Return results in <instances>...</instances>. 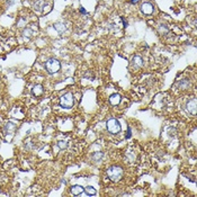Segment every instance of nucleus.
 Masks as SVG:
<instances>
[{"instance_id":"423d86ee","label":"nucleus","mask_w":197,"mask_h":197,"mask_svg":"<svg viewBox=\"0 0 197 197\" xmlns=\"http://www.w3.org/2000/svg\"><path fill=\"white\" fill-rule=\"evenodd\" d=\"M186 109L188 113L195 115L196 114V100L193 99V100H189L187 104H186Z\"/></svg>"},{"instance_id":"4be33fe9","label":"nucleus","mask_w":197,"mask_h":197,"mask_svg":"<svg viewBox=\"0 0 197 197\" xmlns=\"http://www.w3.org/2000/svg\"><path fill=\"white\" fill-rule=\"evenodd\" d=\"M138 1H139V0H131L132 3H135V2H138Z\"/></svg>"},{"instance_id":"f3484780","label":"nucleus","mask_w":197,"mask_h":197,"mask_svg":"<svg viewBox=\"0 0 197 197\" xmlns=\"http://www.w3.org/2000/svg\"><path fill=\"white\" fill-rule=\"evenodd\" d=\"M102 158H103V153L102 152H95L92 154V160L93 161H99Z\"/></svg>"},{"instance_id":"20e7f679","label":"nucleus","mask_w":197,"mask_h":197,"mask_svg":"<svg viewBox=\"0 0 197 197\" xmlns=\"http://www.w3.org/2000/svg\"><path fill=\"white\" fill-rule=\"evenodd\" d=\"M106 127H107L108 132H110V133H113V134L118 133V132L121 131V124H120V122H118L117 120H115V118H112V120L107 121Z\"/></svg>"},{"instance_id":"4468645a","label":"nucleus","mask_w":197,"mask_h":197,"mask_svg":"<svg viewBox=\"0 0 197 197\" xmlns=\"http://www.w3.org/2000/svg\"><path fill=\"white\" fill-rule=\"evenodd\" d=\"M33 33H34V31H33L31 27H26V28L24 29V32H23V35L25 36L26 38H31V37L33 36Z\"/></svg>"},{"instance_id":"6ab92c4d","label":"nucleus","mask_w":197,"mask_h":197,"mask_svg":"<svg viewBox=\"0 0 197 197\" xmlns=\"http://www.w3.org/2000/svg\"><path fill=\"white\" fill-rule=\"evenodd\" d=\"M57 145H59L60 149H65V148H67V142H65V141H60V142L57 143Z\"/></svg>"},{"instance_id":"f03ea898","label":"nucleus","mask_w":197,"mask_h":197,"mask_svg":"<svg viewBox=\"0 0 197 197\" xmlns=\"http://www.w3.org/2000/svg\"><path fill=\"white\" fill-rule=\"evenodd\" d=\"M60 68H61V64H60V62H59L57 60H55V59H50V60H47V61L45 62V69L47 70L49 73H51V74L57 72L60 70Z\"/></svg>"},{"instance_id":"ddd939ff","label":"nucleus","mask_w":197,"mask_h":197,"mask_svg":"<svg viewBox=\"0 0 197 197\" xmlns=\"http://www.w3.org/2000/svg\"><path fill=\"white\" fill-rule=\"evenodd\" d=\"M189 86H190V82H189V80H186V79L178 82V87H179L180 89H187Z\"/></svg>"},{"instance_id":"2eb2a0df","label":"nucleus","mask_w":197,"mask_h":197,"mask_svg":"<svg viewBox=\"0 0 197 197\" xmlns=\"http://www.w3.org/2000/svg\"><path fill=\"white\" fill-rule=\"evenodd\" d=\"M85 192H86V194L88 195V196H95L96 195V189L93 188V187H91V186H88L86 189H85Z\"/></svg>"},{"instance_id":"9d476101","label":"nucleus","mask_w":197,"mask_h":197,"mask_svg":"<svg viewBox=\"0 0 197 197\" xmlns=\"http://www.w3.org/2000/svg\"><path fill=\"white\" fill-rule=\"evenodd\" d=\"M120 102H121V96H120L118 93H114V95H112V96L109 97V103H110L112 105H114V106L118 105Z\"/></svg>"},{"instance_id":"7ed1b4c3","label":"nucleus","mask_w":197,"mask_h":197,"mask_svg":"<svg viewBox=\"0 0 197 197\" xmlns=\"http://www.w3.org/2000/svg\"><path fill=\"white\" fill-rule=\"evenodd\" d=\"M60 105L63 108H71L74 105V98L71 92H67L60 99Z\"/></svg>"},{"instance_id":"f8f14e48","label":"nucleus","mask_w":197,"mask_h":197,"mask_svg":"<svg viewBox=\"0 0 197 197\" xmlns=\"http://www.w3.org/2000/svg\"><path fill=\"white\" fill-rule=\"evenodd\" d=\"M54 28H55V31L59 32V33H62V32H64V31L67 29V28H65V25L62 24V23H55V24H54Z\"/></svg>"},{"instance_id":"0eeeda50","label":"nucleus","mask_w":197,"mask_h":197,"mask_svg":"<svg viewBox=\"0 0 197 197\" xmlns=\"http://www.w3.org/2000/svg\"><path fill=\"white\" fill-rule=\"evenodd\" d=\"M132 65H133L135 69L141 68V67L143 65V60H142V57H141L140 55H135V56L133 57V60H132Z\"/></svg>"},{"instance_id":"aec40b11","label":"nucleus","mask_w":197,"mask_h":197,"mask_svg":"<svg viewBox=\"0 0 197 197\" xmlns=\"http://www.w3.org/2000/svg\"><path fill=\"white\" fill-rule=\"evenodd\" d=\"M131 135H132V132H131V128L128 127V128H127V135H126V138L128 139V138H131Z\"/></svg>"},{"instance_id":"1a4fd4ad","label":"nucleus","mask_w":197,"mask_h":197,"mask_svg":"<svg viewBox=\"0 0 197 197\" xmlns=\"http://www.w3.org/2000/svg\"><path fill=\"white\" fill-rule=\"evenodd\" d=\"M44 6H45L44 0H35L33 3V8L35 11H42V9H44Z\"/></svg>"},{"instance_id":"412c9836","label":"nucleus","mask_w":197,"mask_h":197,"mask_svg":"<svg viewBox=\"0 0 197 197\" xmlns=\"http://www.w3.org/2000/svg\"><path fill=\"white\" fill-rule=\"evenodd\" d=\"M80 11H81V13H82L83 15H86V14H87V11H86V10H85L83 8H80Z\"/></svg>"},{"instance_id":"f257e3e1","label":"nucleus","mask_w":197,"mask_h":197,"mask_svg":"<svg viewBox=\"0 0 197 197\" xmlns=\"http://www.w3.org/2000/svg\"><path fill=\"white\" fill-rule=\"evenodd\" d=\"M107 176L112 181H118L123 176V169L117 166H113L107 169Z\"/></svg>"},{"instance_id":"9b49d317","label":"nucleus","mask_w":197,"mask_h":197,"mask_svg":"<svg viewBox=\"0 0 197 197\" xmlns=\"http://www.w3.org/2000/svg\"><path fill=\"white\" fill-rule=\"evenodd\" d=\"M32 92H33V95L36 96V97H37V96H41V95L43 93V87H42L41 85H36V86L33 87Z\"/></svg>"},{"instance_id":"a211bd4d","label":"nucleus","mask_w":197,"mask_h":197,"mask_svg":"<svg viewBox=\"0 0 197 197\" xmlns=\"http://www.w3.org/2000/svg\"><path fill=\"white\" fill-rule=\"evenodd\" d=\"M158 29H159V33H160L161 35H164V34L168 33V28H167L164 25H160V26L158 27Z\"/></svg>"},{"instance_id":"dca6fc26","label":"nucleus","mask_w":197,"mask_h":197,"mask_svg":"<svg viewBox=\"0 0 197 197\" xmlns=\"http://www.w3.org/2000/svg\"><path fill=\"white\" fill-rule=\"evenodd\" d=\"M15 130H16V126H15V124H13V123H8V124L6 125V131H7V133H13Z\"/></svg>"},{"instance_id":"6e6552de","label":"nucleus","mask_w":197,"mask_h":197,"mask_svg":"<svg viewBox=\"0 0 197 197\" xmlns=\"http://www.w3.org/2000/svg\"><path fill=\"white\" fill-rule=\"evenodd\" d=\"M70 190H71L72 195H75V196H78V195H80V194H82V193L85 192V189H83L80 185H74V186H72L71 188H70Z\"/></svg>"},{"instance_id":"39448f33","label":"nucleus","mask_w":197,"mask_h":197,"mask_svg":"<svg viewBox=\"0 0 197 197\" xmlns=\"http://www.w3.org/2000/svg\"><path fill=\"white\" fill-rule=\"evenodd\" d=\"M141 10L143 11L145 15H151L153 13V10H154V7L150 2H144L141 6Z\"/></svg>"}]
</instances>
